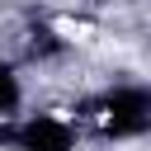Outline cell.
I'll list each match as a JSON object with an SVG mask.
<instances>
[{
	"label": "cell",
	"instance_id": "6da1fadb",
	"mask_svg": "<svg viewBox=\"0 0 151 151\" xmlns=\"http://www.w3.org/2000/svg\"><path fill=\"white\" fill-rule=\"evenodd\" d=\"M57 33H66L71 42H85L94 28H90V24H80V19H57Z\"/></svg>",
	"mask_w": 151,
	"mask_h": 151
}]
</instances>
